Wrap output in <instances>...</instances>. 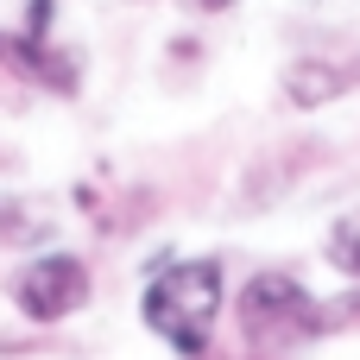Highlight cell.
Returning <instances> with one entry per match:
<instances>
[{
  "label": "cell",
  "instance_id": "277c9868",
  "mask_svg": "<svg viewBox=\"0 0 360 360\" xmlns=\"http://www.w3.org/2000/svg\"><path fill=\"white\" fill-rule=\"evenodd\" d=\"M0 70L19 76V82H32V89H44V95H76V82H82L76 57L70 51H51L32 32H0Z\"/></svg>",
  "mask_w": 360,
  "mask_h": 360
},
{
  "label": "cell",
  "instance_id": "7a4b0ae2",
  "mask_svg": "<svg viewBox=\"0 0 360 360\" xmlns=\"http://www.w3.org/2000/svg\"><path fill=\"white\" fill-rule=\"evenodd\" d=\"M240 335L253 348H291V342H310L323 335V304L310 297V285L297 272H253L240 285Z\"/></svg>",
  "mask_w": 360,
  "mask_h": 360
},
{
  "label": "cell",
  "instance_id": "5b68a950",
  "mask_svg": "<svg viewBox=\"0 0 360 360\" xmlns=\"http://www.w3.org/2000/svg\"><path fill=\"white\" fill-rule=\"evenodd\" d=\"M360 89V57H291L278 76L285 108H329Z\"/></svg>",
  "mask_w": 360,
  "mask_h": 360
},
{
  "label": "cell",
  "instance_id": "3957f363",
  "mask_svg": "<svg viewBox=\"0 0 360 360\" xmlns=\"http://www.w3.org/2000/svg\"><path fill=\"white\" fill-rule=\"evenodd\" d=\"M13 304H19V316L25 323H70L82 304H89V266H82V253H38V259H25L19 266V278H13Z\"/></svg>",
  "mask_w": 360,
  "mask_h": 360
},
{
  "label": "cell",
  "instance_id": "ba28073f",
  "mask_svg": "<svg viewBox=\"0 0 360 360\" xmlns=\"http://www.w3.org/2000/svg\"><path fill=\"white\" fill-rule=\"evenodd\" d=\"M51 19H57V0H25V32H32V38H44Z\"/></svg>",
  "mask_w": 360,
  "mask_h": 360
},
{
  "label": "cell",
  "instance_id": "8992f818",
  "mask_svg": "<svg viewBox=\"0 0 360 360\" xmlns=\"http://www.w3.org/2000/svg\"><path fill=\"white\" fill-rule=\"evenodd\" d=\"M323 259H329L342 278H354V285H360V209L335 215V228H329V240H323Z\"/></svg>",
  "mask_w": 360,
  "mask_h": 360
},
{
  "label": "cell",
  "instance_id": "52a82bcc",
  "mask_svg": "<svg viewBox=\"0 0 360 360\" xmlns=\"http://www.w3.org/2000/svg\"><path fill=\"white\" fill-rule=\"evenodd\" d=\"M44 234H51V215H44L38 202H0V240L32 247V240H44Z\"/></svg>",
  "mask_w": 360,
  "mask_h": 360
},
{
  "label": "cell",
  "instance_id": "6da1fadb",
  "mask_svg": "<svg viewBox=\"0 0 360 360\" xmlns=\"http://www.w3.org/2000/svg\"><path fill=\"white\" fill-rule=\"evenodd\" d=\"M139 316L165 348L202 360L221 316V259H165L139 291Z\"/></svg>",
  "mask_w": 360,
  "mask_h": 360
},
{
  "label": "cell",
  "instance_id": "9c48e42d",
  "mask_svg": "<svg viewBox=\"0 0 360 360\" xmlns=\"http://www.w3.org/2000/svg\"><path fill=\"white\" fill-rule=\"evenodd\" d=\"M202 13H228V0H202Z\"/></svg>",
  "mask_w": 360,
  "mask_h": 360
}]
</instances>
